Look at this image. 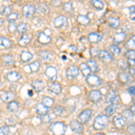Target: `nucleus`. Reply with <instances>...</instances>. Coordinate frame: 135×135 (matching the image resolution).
<instances>
[{"instance_id": "f257e3e1", "label": "nucleus", "mask_w": 135, "mask_h": 135, "mask_svg": "<svg viewBox=\"0 0 135 135\" xmlns=\"http://www.w3.org/2000/svg\"><path fill=\"white\" fill-rule=\"evenodd\" d=\"M109 123V118L105 114H99L94 121V128L95 130H103Z\"/></svg>"}, {"instance_id": "f03ea898", "label": "nucleus", "mask_w": 135, "mask_h": 135, "mask_svg": "<svg viewBox=\"0 0 135 135\" xmlns=\"http://www.w3.org/2000/svg\"><path fill=\"white\" fill-rule=\"evenodd\" d=\"M51 132L55 135H63L66 132V126L61 122H56L51 124Z\"/></svg>"}, {"instance_id": "7ed1b4c3", "label": "nucleus", "mask_w": 135, "mask_h": 135, "mask_svg": "<svg viewBox=\"0 0 135 135\" xmlns=\"http://www.w3.org/2000/svg\"><path fill=\"white\" fill-rule=\"evenodd\" d=\"M92 116V110L85 109L78 115V122L80 123H86Z\"/></svg>"}, {"instance_id": "20e7f679", "label": "nucleus", "mask_w": 135, "mask_h": 135, "mask_svg": "<svg viewBox=\"0 0 135 135\" xmlns=\"http://www.w3.org/2000/svg\"><path fill=\"white\" fill-rule=\"evenodd\" d=\"M118 95L115 91L111 90L110 92H108V94L106 95V103L110 104H114L116 105L118 104Z\"/></svg>"}, {"instance_id": "39448f33", "label": "nucleus", "mask_w": 135, "mask_h": 135, "mask_svg": "<svg viewBox=\"0 0 135 135\" xmlns=\"http://www.w3.org/2000/svg\"><path fill=\"white\" fill-rule=\"evenodd\" d=\"M86 82L92 86H97L102 84L101 78L95 75H89L88 77H86Z\"/></svg>"}, {"instance_id": "423d86ee", "label": "nucleus", "mask_w": 135, "mask_h": 135, "mask_svg": "<svg viewBox=\"0 0 135 135\" xmlns=\"http://www.w3.org/2000/svg\"><path fill=\"white\" fill-rule=\"evenodd\" d=\"M101 98H102L101 91L97 90V89H95V90H91L88 94V99L90 100V101L94 102V103H97V102L100 101Z\"/></svg>"}, {"instance_id": "0eeeda50", "label": "nucleus", "mask_w": 135, "mask_h": 135, "mask_svg": "<svg viewBox=\"0 0 135 135\" xmlns=\"http://www.w3.org/2000/svg\"><path fill=\"white\" fill-rule=\"evenodd\" d=\"M78 68L77 66H70L69 69H67V73H66V76L69 79H73L74 78H76L77 76L78 75Z\"/></svg>"}, {"instance_id": "6e6552de", "label": "nucleus", "mask_w": 135, "mask_h": 135, "mask_svg": "<svg viewBox=\"0 0 135 135\" xmlns=\"http://www.w3.org/2000/svg\"><path fill=\"white\" fill-rule=\"evenodd\" d=\"M70 128H71V130H72L73 132L78 133V134L82 133V132H83V125H82V123H80L78 121H72L71 122Z\"/></svg>"}, {"instance_id": "1a4fd4ad", "label": "nucleus", "mask_w": 135, "mask_h": 135, "mask_svg": "<svg viewBox=\"0 0 135 135\" xmlns=\"http://www.w3.org/2000/svg\"><path fill=\"white\" fill-rule=\"evenodd\" d=\"M113 123H114L115 127L123 128L125 124V120L122 116V114H117V115H115V116H114V118H113Z\"/></svg>"}, {"instance_id": "9d476101", "label": "nucleus", "mask_w": 135, "mask_h": 135, "mask_svg": "<svg viewBox=\"0 0 135 135\" xmlns=\"http://www.w3.org/2000/svg\"><path fill=\"white\" fill-rule=\"evenodd\" d=\"M68 23V18L65 16H60L57 18L54 19L53 21V25L55 27H62V26H65Z\"/></svg>"}, {"instance_id": "9b49d317", "label": "nucleus", "mask_w": 135, "mask_h": 135, "mask_svg": "<svg viewBox=\"0 0 135 135\" xmlns=\"http://www.w3.org/2000/svg\"><path fill=\"white\" fill-rule=\"evenodd\" d=\"M34 13H35V7H34L32 5H29V4H27V5L23 6V14L25 15L26 17L32 16L34 15Z\"/></svg>"}, {"instance_id": "f8f14e48", "label": "nucleus", "mask_w": 135, "mask_h": 135, "mask_svg": "<svg viewBox=\"0 0 135 135\" xmlns=\"http://www.w3.org/2000/svg\"><path fill=\"white\" fill-rule=\"evenodd\" d=\"M45 74H46V76L50 79L53 81L57 78V69L54 67H48L46 70H45Z\"/></svg>"}, {"instance_id": "ddd939ff", "label": "nucleus", "mask_w": 135, "mask_h": 135, "mask_svg": "<svg viewBox=\"0 0 135 135\" xmlns=\"http://www.w3.org/2000/svg\"><path fill=\"white\" fill-rule=\"evenodd\" d=\"M99 59L101 60H103V61H105V62H110L113 60V57L112 55L108 52L107 51H105V50H103V51H99Z\"/></svg>"}, {"instance_id": "4468645a", "label": "nucleus", "mask_w": 135, "mask_h": 135, "mask_svg": "<svg viewBox=\"0 0 135 135\" xmlns=\"http://www.w3.org/2000/svg\"><path fill=\"white\" fill-rule=\"evenodd\" d=\"M1 60H2V61H3L4 64H5L6 66H7V67L13 66V65H14V63H15L14 59H13L12 56L9 55V54H4V55H2Z\"/></svg>"}, {"instance_id": "2eb2a0df", "label": "nucleus", "mask_w": 135, "mask_h": 135, "mask_svg": "<svg viewBox=\"0 0 135 135\" xmlns=\"http://www.w3.org/2000/svg\"><path fill=\"white\" fill-rule=\"evenodd\" d=\"M6 78H7V80L10 82H16L18 81L21 78V75L20 73L16 72V71H11V72L7 73L6 75Z\"/></svg>"}, {"instance_id": "dca6fc26", "label": "nucleus", "mask_w": 135, "mask_h": 135, "mask_svg": "<svg viewBox=\"0 0 135 135\" xmlns=\"http://www.w3.org/2000/svg\"><path fill=\"white\" fill-rule=\"evenodd\" d=\"M40 57L41 59L45 62H50L53 59V55L49 51H42L40 52Z\"/></svg>"}, {"instance_id": "f3484780", "label": "nucleus", "mask_w": 135, "mask_h": 135, "mask_svg": "<svg viewBox=\"0 0 135 135\" xmlns=\"http://www.w3.org/2000/svg\"><path fill=\"white\" fill-rule=\"evenodd\" d=\"M88 40L91 43H97L102 40V35H100L97 32H91L88 36Z\"/></svg>"}, {"instance_id": "a211bd4d", "label": "nucleus", "mask_w": 135, "mask_h": 135, "mask_svg": "<svg viewBox=\"0 0 135 135\" xmlns=\"http://www.w3.org/2000/svg\"><path fill=\"white\" fill-rule=\"evenodd\" d=\"M38 41H39V42L42 43V44H47V43H49L51 42V39L49 35L45 34V32H40L38 36Z\"/></svg>"}, {"instance_id": "6ab92c4d", "label": "nucleus", "mask_w": 135, "mask_h": 135, "mask_svg": "<svg viewBox=\"0 0 135 135\" xmlns=\"http://www.w3.org/2000/svg\"><path fill=\"white\" fill-rule=\"evenodd\" d=\"M32 86L33 89H35L37 92H41V91H42L43 89L45 88V85L43 83L42 81H41V80H34L33 82L32 83Z\"/></svg>"}, {"instance_id": "aec40b11", "label": "nucleus", "mask_w": 135, "mask_h": 135, "mask_svg": "<svg viewBox=\"0 0 135 135\" xmlns=\"http://www.w3.org/2000/svg\"><path fill=\"white\" fill-rule=\"evenodd\" d=\"M36 112H37V114H40V115H45L48 114L49 109H48V107H46L44 104H38L36 106Z\"/></svg>"}, {"instance_id": "412c9836", "label": "nucleus", "mask_w": 135, "mask_h": 135, "mask_svg": "<svg viewBox=\"0 0 135 135\" xmlns=\"http://www.w3.org/2000/svg\"><path fill=\"white\" fill-rule=\"evenodd\" d=\"M79 69L81 70V73L83 74L85 77H88L89 75H91V70L86 63H81L79 65Z\"/></svg>"}, {"instance_id": "4be33fe9", "label": "nucleus", "mask_w": 135, "mask_h": 135, "mask_svg": "<svg viewBox=\"0 0 135 135\" xmlns=\"http://www.w3.org/2000/svg\"><path fill=\"white\" fill-rule=\"evenodd\" d=\"M13 94L11 92H8V91H3V92L1 93V95H0V97H1V99L3 100L4 102H9L11 100L13 99Z\"/></svg>"}, {"instance_id": "5701e85b", "label": "nucleus", "mask_w": 135, "mask_h": 135, "mask_svg": "<svg viewBox=\"0 0 135 135\" xmlns=\"http://www.w3.org/2000/svg\"><path fill=\"white\" fill-rule=\"evenodd\" d=\"M49 89H50V91H51V92L54 94H60L62 90L61 86H60V84H56V83H52L50 85Z\"/></svg>"}, {"instance_id": "b1692460", "label": "nucleus", "mask_w": 135, "mask_h": 135, "mask_svg": "<svg viewBox=\"0 0 135 135\" xmlns=\"http://www.w3.org/2000/svg\"><path fill=\"white\" fill-rule=\"evenodd\" d=\"M31 42V35L29 34H23L21 37V39L19 40V44L22 46H26V45L29 44V42Z\"/></svg>"}, {"instance_id": "393cba45", "label": "nucleus", "mask_w": 135, "mask_h": 135, "mask_svg": "<svg viewBox=\"0 0 135 135\" xmlns=\"http://www.w3.org/2000/svg\"><path fill=\"white\" fill-rule=\"evenodd\" d=\"M11 45H12V42L10 40L5 37H0V48L6 49V48H9Z\"/></svg>"}, {"instance_id": "a878e982", "label": "nucleus", "mask_w": 135, "mask_h": 135, "mask_svg": "<svg viewBox=\"0 0 135 135\" xmlns=\"http://www.w3.org/2000/svg\"><path fill=\"white\" fill-rule=\"evenodd\" d=\"M125 39H126V34L124 32H118V33L114 34V41L115 43H121V42H123Z\"/></svg>"}, {"instance_id": "bb28decb", "label": "nucleus", "mask_w": 135, "mask_h": 135, "mask_svg": "<svg viewBox=\"0 0 135 135\" xmlns=\"http://www.w3.org/2000/svg\"><path fill=\"white\" fill-rule=\"evenodd\" d=\"M32 54L29 51H23L21 53V60L23 62H28L32 59Z\"/></svg>"}, {"instance_id": "cd10ccee", "label": "nucleus", "mask_w": 135, "mask_h": 135, "mask_svg": "<svg viewBox=\"0 0 135 135\" xmlns=\"http://www.w3.org/2000/svg\"><path fill=\"white\" fill-rule=\"evenodd\" d=\"M78 22L82 25H88L90 23V19L88 18L86 16H83V15H80L78 16Z\"/></svg>"}, {"instance_id": "c85d7f7f", "label": "nucleus", "mask_w": 135, "mask_h": 135, "mask_svg": "<svg viewBox=\"0 0 135 135\" xmlns=\"http://www.w3.org/2000/svg\"><path fill=\"white\" fill-rule=\"evenodd\" d=\"M108 25L112 28H118L120 25V20L118 18H114V17H110L108 19Z\"/></svg>"}, {"instance_id": "c756f323", "label": "nucleus", "mask_w": 135, "mask_h": 135, "mask_svg": "<svg viewBox=\"0 0 135 135\" xmlns=\"http://www.w3.org/2000/svg\"><path fill=\"white\" fill-rule=\"evenodd\" d=\"M19 108V104L17 101H11L9 104H8L7 109L10 111V112H16Z\"/></svg>"}, {"instance_id": "7c9ffc66", "label": "nucleus", "mask_w": 135, "mask_h": 135, "mask_svg": "<svg viewBox=\"0 0 135 135\" xmlns=\"http://www.w3.org/2000/svg\"><path fill=\"white\" fill-rule=\"evenodd\" d=\"M65 112H66L65 108L63 107V106H60V105L56 106V107H54V109H53L54 115H58V116H61V115H63L65 114Z\"/></svg>"}, {"instance_id": "2f4dec72", "label": "nucleus", "mask_w": 135, "mask_h": 135, "mask_svg": "<svg viewBox=\"0 0 135 135\" xmlns=\"http://www.w3.org/2000/svg\"><path fill=\"white\" fill-rule=\"evenodd\" d=\"M116 111V105H114V104H110V105H108L107 107L105 108V115L106 116H111V115H113L114 114V112Z\"/></svg>"}, {"instance_id": "473e14b6", "label": "nucleus", "mask_w": 135, "mask_h": 135, "mask_svg": "<svg viewBox=\"0 0 135 135\" xmlns=\"http://www.w3.org/2000/svg\"><path fill=\"white\" fill-rule=\"evenodd\" d=\"M42 104H44L46 107H51L52 105H53V104H54V101H53V99L51 98V97H45L44 98L42 99Z\"/></svg>"}, {"instance_id": "72a5a7b5", "label": "nucleus", "mask_w": 135, "mask_h": 135, "mask_svg": "<svg viewBox=\"0 0 135 135\" xmlns=\"http://www.w3.org/2000/svg\"><path fill=\"white\" fill-rule=\"evenodd\" d=\"M90 3L92 4L93 6H95L98 10H102L104 8V3L102 1H100V0H91Z\"/></svg>"}, {"instance_id": "f704fd0d", "label": "nucleus", "mask_w": 135, "mask_h": 135, "mask_svg": "<svg viewBox=\"0 0 135 135\" xmlns=\"http://www.w3.org/2000/svg\"><path fill=\"white\" fill-rule=\"evenodd\" d=\"M88 66L89 67L91 71L93 72H95V71L98 70V66H97V63L95 61V60H88V62L86 63Z\"/></svg>"}, {"instance_id": "c9c22d12", "label": "nucleus", "mask_w": 135, "mask_h": 135, "mask_svg": "<svg viewBox=\"0 0 135 135\" xmlns=\"http://www.w3.org/2000/svg\"><path fill=\"white\" fill-rule=\"evenodd\" d=\"M16 30L19 33H25L27 30V25L25 23H20L16 27Z\"/></svg>"}, {"instance_id": "e433bc0d", "label": "nucleus", "mask_w": 135, "mask_h": 135, "mask_svg": "<svg viewBox=\"0 0 135 135\" xmlns=\"http://www.w3.org/2000/svg\"><path fill=\"white\" fill-rule=\"evenodd\" d=\"M40 66H41V64L38 60H35V61L32 62L31 64L29 65L30 69H31V71H32V72H35V71L38 70V69H40Z\"/></svg>"}, {"instance_id": "4c0bfd02", "label": "nucleus", "mask_w": 135, "mask_h": 135, "mask_svg": "<svg viewBox=\"0 0 135 135\" xmlns=\"http://www.w3.org/2000/svg\"><path fill=\"white\" fill-rule=\"evenodd\" d=\"M17 19H18V14L17 13H11L7 16V21L9 22L10 23L16 22Z\"/></svg>"}, {"instance_id": "58836bf2", "label": "nucleus", "mask_w": 135, "mask_h": 135, "mask_svg": "<svg viewBox=\"0 0 135 135\" xmlns=\"http://www.w3.org/2000/svg\"><path fill=\"white\" fill-rule=\"evenodd\" d=\"M110 51L113 54H114V55H116V56H118L121 54V49H120L117 45H111Z\"/></svg>"}, {"instance_id": "ea45409f", "label": "nucleus", "mask_w": 135, "mask_h": 135, "mask_svg": "<svg viewBox=\"0 0 135 135\" xmlns=\"http://www.w3.org/2000/svg\"><path fill=\"white\" fill-rule=\"evenodd\" d=\"M0 135H11L10 129L7 125H4L0 127Z\"/></svg>"}, {"instance_id": "a19ab883", "label": "nucleus", "mask_w": 135, "mask_h": 135, "mask_svg": "<svg viewBox=\"0 0 135 135\" xmlns=\"http://www.w3.org/2000/svg\"><path fill=\"white\" fill-rule=\"evenodd\" d=\"M134 46H135V38H134V36H133L132 38H131L130 40L128 41L127 43H126V47L129 48L130 50H133Z\"/></svg>"}, {"instance_id": "79ce46f5", "label": "nucleus", "mask_w": 135, "mask_h": 135, "mask_svg": "<svg viewBox=\"0 0 135 135\" xmlns=\"http://www.w3.org/2000/svg\"><path fill=\"white\" fill-rule=\"evenodd\" d=\"M122 116L124 117V120L125 119H131V118H132V116H133V114L132 113V111L125 110L123 112V115H122Z\"/></svg>"}, {"instance_id": "37998d69", "label": "nucleus", "mask_w": 135, "mask_h": 135, "mask_svg": "<svg viewBox=\"0 0 135 135\" xmlns=\"http://www.w3.org/2000/svg\"><path fill=\"white\" fill-rule=\"evenodd\" d=\"M119 78H120V80H121L123 83H127L128 81H129V77H128V75L127 74H125V73H121L119 75Z\"/></svg>"}, {"instance_id": "c03bdc74", "label": "nucleus", "mask_w": 135, "mask_h": 135, "mask_svg": "<svg viewBox=\"0 0 135 135\" xmlns=\"http://www.w3.org/2000/svg\"><path fill=\"white\" fill-rule=\"evenodd\" d=\"M125 57L128 58V60H134L135 57V52L134 50H130L125 53Z\"/></svg>"}, {"instance_id": "a18cd8bd", "label": "nucleus", "mask_w": 135, "mask_h": 135, "mask_svg": "<svg viewBox=\"0 0 135 135\" xmlns=\"http://www.w3.org/2000/svg\"><path fill=\"white\" fill-rule=\"evenodd\" d=\"M54 119V114H45V116H43L42 121L45 122V123H49L51 120Z\"/></svg>"}, {"instance_id": "49530a36", "label": "nucleus", "mask_w": 135, "mask_h": 135, "mask_svg": "<svg viewBox=\"0 0 135 135\" xmlns=\"http://www.w3.org/2000/svg\"><path fill=\"white\" fill-rule=\"evenodd\" d=\"M64 10L67 11V12H70V11L73 10V7H72V4L70 3V2H69V3L65 4L64 6Z\"/></svg>"}, {"instance_id": "de8ad7c7", "label": "nucleus", "mask_w": 135, "mask_h": 135, "mask_svg": "<svg viewBox=\"0 0 135 135\" xmlns=\"http://www.w3.org/2000/svg\"><path fill=\"white\" fill-rule=\"evenodd\" d=\"M11 10H12V8H11V6H6V7H5L3 9V11H2V14L3 15H6V16H8L9 14H11Z\"/></svg>"}, {"instance_id": "09e8293b", "label": "nucleus", "mask_w": 135, "mask_h": 135, "mask_svg": "<svg viewBox=\"0 0 135 135\" xmlns=\"http://www.w3.org/2000/svg\"><path fill=\"white\" fill-rule=\"evenodd\" d=\"M8 31H9L10 32H15L16 31V25H15L14 23H10V25H8Z\"/></svg>"}, {"instance_id": "8fccbe9b", "label": "nucleus", "mask_w": 135, "mask_h": 135, "mask_svg": "<svg viewBox=\"0 0 135 135\" xmlns=\"http://www.w3.org/2000/svg\"><path fill=\"white\" fill-rule=\"evenodd\" d=\"M91 53H92V56H97L99 54V51H98V49H97V47H92V49H91Z\"/></svg>"}, {"instance_id": "3c124183", "label": "nucleus", "mask_w": 135, "mask_h": 135, "mask_svg": "<svg viewBox=\"0 0 135 135\" xmlns=\"http://www.w3.org/2000/svg\"><path fill=\"white\" fill-rule=\"evenodd\" d=\"M134 129H135V126H134V124H132V125H130L129 127L127 128V131H128V132H130V133H133Z\"/></svg>"}, {"instance_id": "603ef678", "label": "nucleus", "mask_w": 135, "mask_h": 135, "mask_svg": "<svg viewBox=\"0 0 135 135\" xmlns=\"http://www.w3.org/2000/svg\"><path fill=\"white\" fill-rule=\"evenodd\" d=\"M129 93H130V95H134V94H135V88H134V86H130L129 88Z\"/></svg>"}, {"instance_id": "864d4df0", "label": "nucleus", "mask_w": 135, "mask_h": 135, "mask_svg": "<svg viewBox=\"0 0 135 135\" xmlns=\"http://www.w3.org/2000/svg\"><path fill=\"white\" fill-rule=\"evenodd\" d=\"M128 61H129L130 64H132V67H134V64H135V63H134V60H128Z\"/></svg>"}, {"instance_id": "5fc2aeb1", "label": "nucleus", "mask_w": 135, "mask_h": 135, "mask_svg": "<svg viewBox=\"0 0 135 135\" xmlns=\"http://www.w3.org/2000/svg\"><path fill=\"white\" fill-rule=\"evenodd\" d=\"M131 18H132V21H134V11L132 13H131Z\"/></svg>"}, {"instance_id": "6e6d98bb", "label": "nucleus", "mask_w": 135, "mask_h": 135, "mask_svg": "<svg viewBox=\"0 0 135 135\" xmlns=\"http://www.w3.org/2000/svg\"><path fill=\"white\" fill-rule=\"evenodd\" d=\"M130 111H132V114H134V104H133V105L132 106V107H131V110H130Z\"/></svg>"}, {"instance_id": "4d7b16f0", "label": "nucleus", "mask_w": 135, "mask_h": 135, "mask_svg": "<svg viewBox=\"0 0 135 135\" xmlns=\"http://www.w3.org/2000/svg\"><path fill=\"white\" fill-rule=\"evenodd\" d=\"M95 135H105V133H104V132H97Z\"/></svg>"}, {"instance_id": "13d9d810", "label": "nucleus", "mask_w": 135, "mask_h": 135, "mask_svg": "<svg viewBox=\"0 0 135 135\" xmlns=\"http://www.w3.org/2000/svg\"><path fill=\"white\" fill-rule=\"evenodd\" d=\"M28 94H29V95H30V97H32V91H28Z\"/></svg>"}]
</instances>
